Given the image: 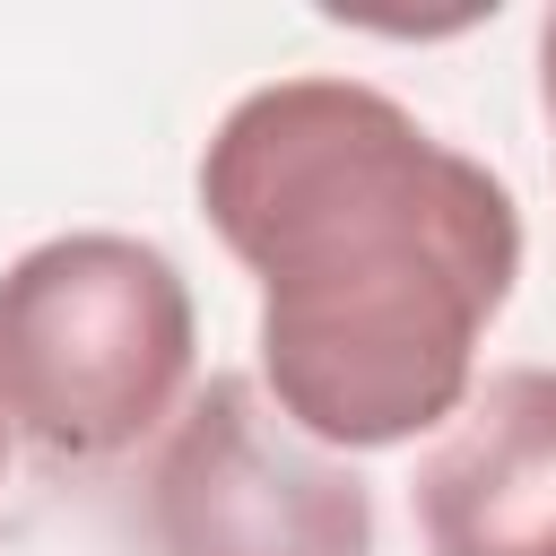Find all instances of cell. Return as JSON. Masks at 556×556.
Listing matches in <instances>:
<instances>
[{
	"label": "cell",
	"instance_id": "cell-1",
	"mask_svg": "<svg viewBox=\"0 0 556 556\" xmlns=\"http://www.w3.org/2000/svg\"><path fill=\"white\" fill-rule=\"evenodd\" d=\"M200 217L261 287V391L330 452L460 417L521 287L513 182L391 87L304 70L235 96L200 148Z\"/></svg>",
	"mask_w": 556,
	"mask_h": 556
},
{
	"label": "cell",
	"instance_id": "cell-2",
	"mask_svg": "<svg viewBox=\"0 0 556 556\" xmlns=\"http://www.w3.org/2000/svg\"><path fill=\"white\" fill-rule=\"evenodd\" d=\"M200 365V304L165 243L70 226L0 269V408L52 469H104L174 426Z\"/></svg>",
	"mask_w": 556,
	"mask_h": 556
},
{
	"label": "cell",
	"instance_id": "cell-3",
	"mask_svg": "<svg viewBox=\"0 0 556 556\" xmlns=\"http://www.w3.org/2000/svg\"><path fill=\"white\" fill-rule=\"evenodd\" d=\"M139 530L148 556H374V486L261 374H208L148 452Z\"/></svg>",
	"mask_w": 556,
	"mask_h": 556
},
{
	"label": "cell",
	"instance_id": "cell-4",
	"mask_svg": "<svg viewBox=\"0 0 556 556\" xmlns=\"http://www.w3.org/2000/svg\"><path fill=\"white\" fill-rule=\"evenodd\" d=\"M426 556H556V365L486 374L417 460Z\"/></svg>",
	"mask_w": 556,
	"mask_h": 556
},
{
	"label": "cell",
	"instance_id": "cell-5",
	"mask_svg": "<svg viewBox=\"0 0 556 556\" xmlns=\"http://www.w3.org/2000/svg\"><path fill=\"white\" fill-rule=\"evenodd\" d=\"M539 113H547V130H556V9L539 17Z\"/></svg>",
	"mask_w": 556,
	"mask_h": 556
},
{
	"label": "cell",
	"instance_id": "cell-6",
	"mask_svg": "<svg viewBox=\"0 0 556 556\" xmlns=\"http://www.w3.org/2000/svg\"><path fill=\"white\" fill-rule=\"evenodd\" d=\"M9 443H17V434H9V408H0V469H9Z\"/></svg>",
	"mask_w": 556,
	"mask_h": 556
}]
</instances>
